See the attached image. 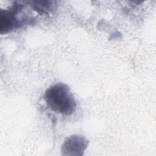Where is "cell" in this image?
Masks as SVG:
<instances>
[{
  "mask_svg": "<svg viewBox=\"0 0 156 156\" xmlns=\"http://www.w3.org/2000/svg\"><path fill=\"white\" fill-rule=\"evenodd\" d=\"M33 5H32L33 8L38 12L46 13L48 10H51V4H50V2H33Z\"/></svg>",
  "mask_w": 156,
  "mask_h": 156,
  "instance_id": "4",
  "label": "cell"
},
{
  "mask_svg": "<svg viewBox=\"0 0 156 156\" xmlns=\"http://www.w3.org/2000/svg\"><path fill=\"white\" fill-rule=\"evenodd\" d=\"M48 107L53 112L64 115L74 112L77 104L69 87L57 83L46 90L44 96Z\"/></svg>",
  "mask_w": 156,
  "mask_h": 156,
  "instance_id": "1",
  "label": "cell"
},
{
  "mask_svg": "<svg viewBox=\"0 0 156 156\" xmlns=\"http://www.w3.org/2000/svg\"><path fill=\"white\" fill-rule=\"evenodd\" d=\"M88 141L82 136L72 135L67 138L62 146L64 155H82L88 146Z\"/></svg>",
  "mask_w": 156,
  "mask_h": 156,
  "instance_id": "3",
  "label": "cell"
},
{
  "mask_svg": "<svg viewBox=\"0 0 156 156\" xmlns=\"http://www.w3.org/2000/svg\"><path fill=\"white\" fill-rule=\"evenodd\" d=\"M22 8V5L15 4L12 10H1L0 12V32L1 34H6L11 30L20 27L22 21L18 20L15 13Z\"/></svg>",
  "mask_w": 156,
  "mask_h": 156,
  "instance_id": "2",
  "label": "cell"
}]
</instances>
